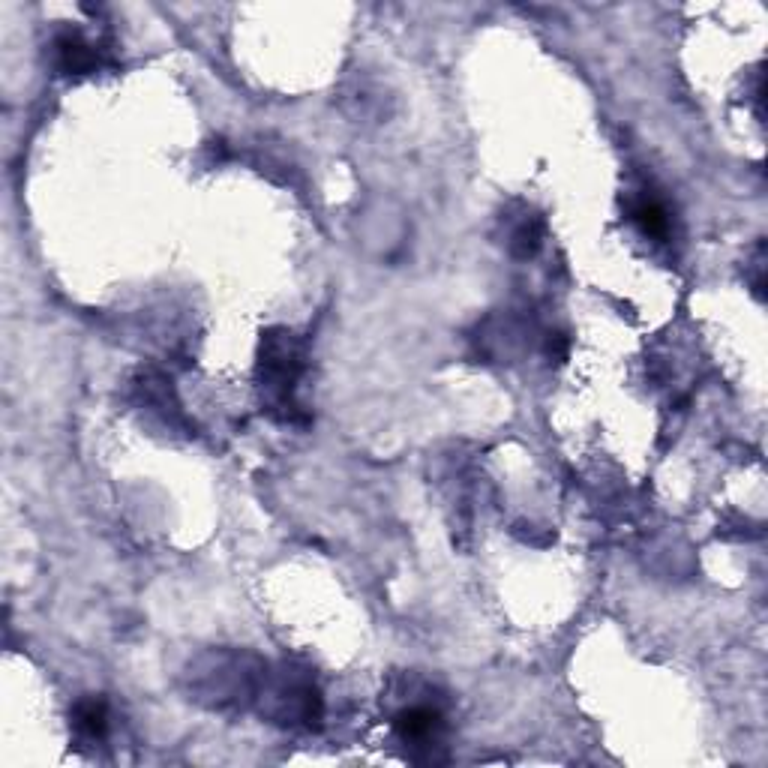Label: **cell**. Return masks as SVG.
<instances>
[{
  "mask_svg": "<svg viewBox=\"0 0 768 768\" xmlns=\"http://www.w3.org/2000/svg\"><path fill=\"white\" fill-rule=\"evenodd\" d=\"M540 240H543V225L537 219L531 222H522L516 231H513V240H510V249L516 258H531L537 249H540Z\"/></svg>",
  "mask_w": 768,
  "mask_h": 768,
  "instance_id": "6",
  "label": "cell"
},
{
  "mask_svg": "<svg viewBox=\"0 0 768 768\" xmlns=\"http://www.w3.org/2000/svg\"><path fill=\"white\" fill-rule=\"evenodd\" d=\"M300 366H303V354H300L297 339L285 330H270L261 345L258 369H261V381L267 384L270 393H276L279 405H288V396L300 375Z\"/></svg>",
  "mask_w": 768,
  "mask_h": 768,
  "instance_id": "1",
  "label": "cell"
},
{
  "mask_svg": "<svg viewBox=\"0 0 768 768\" xmlns=\"http://www.w3.org/2000/svg\"><path fill=\"white\" fill-rule=\"evenodd\" d=\"M72 723H75V729H78L84 738L96 741V738H102L105 729H108V705H105L102 699H96V696L81 699V702L75 705V711H72Z\"/></svg>",
  "mask_w": 768,
  "mask_h": 768,
  "instance_id": "4",
  "label": "cell"
},
{
  "mask_svg": "<svg viewBox=\"0 0 768 768\" xmlns=\"http://www.w3.org/2000/svg\"><path fill=\"white\" fill-rule=\"evenodd\" d=\"M393 726H396V732H399L405 741H429V738H435L438 729H441V714L432 711V708L417 705V708L402 711V714L393 720Z\"/></svg>",
  "mask_w": 768,
  "mask_h": 768,
  "instance_id": "3",
  "label": "cell"
},
{
  "mask_svg": "<svg viewBox=\"0 0 768 768\" xmlns=\"http://www.w3.org/2000/svg\"><path fill=\"white\" fill-rule=\"evenodd\" d=\"M633 219L651 237H666L669 234V216H666V210L657 201H639L633 207Z\"/></svg>",
  "mask_w": 768,
  "mask_h": 768,
  "instance_id": "5",
  "label": "cell"
},
{
  "mask_svg": "<svg viewBox=\"0 0 768 768\" xmlns=\"http://www.w3.org/2000/svg\"><path fill=\"white\" fill-rule=\"evenodd\" d=\"M54 60L63 75H87L99 66V51L78 30H66L54 42Z\"/></svg>",
  "mask_w": 768,
  "mask_h": 768,
  "instance_id": "2",
  "label": "cell"
}]
</instances>
